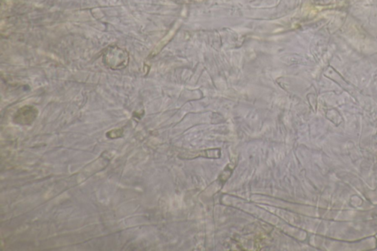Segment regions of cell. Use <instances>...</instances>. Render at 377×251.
Segmentation results:
<instances>
[{"instance_id": "6da1fadb", "label": "cell", "mask_w": 377, "mask_h": 251, "mask_svg": "<svg viewBox=\"0 0 377 251\" xmlns=\"http://www.w3.org/2000/svg\"><path fill=\"white\" fill-rule=\"evenodd\" d=\"M38 116V111L32 106H24L18 110L15 114L13 121L16 124L21 125H30Z\"/></svg>"}, {"instance_id": "7a4b0ae2", "label": "cell", "mask_w": 377, "mask_h": 251, "mask_svg": "<svg viewBox=\"0 0 377 251\" xmlns=\"http://www.w3.org/2000/svg\"><path fill=\"white\" fill-rule=\"evenodd\" d=\"M128 57L125 51L122 50L119 48H111L108 50V52L105 55V58L107 63L111 66V68L115 67L119 69V65L117 63V58H125Z\"/></svg>"}, {"instance_id": "3957f363", "label": "cell", "mask_w": 377, "mask_h": 251, "mask_svg": "<svg viewBox=\"0 0 377 251\" xmlns=\"http://www.w3.org/2000/svg\"><path fill=\"white\" fill-rule=\"evenodd\" d=\"M122 130H113L107 133V136L111 139H116V138L120 137L122 136Z\"/></svg>"}]
</instances>
